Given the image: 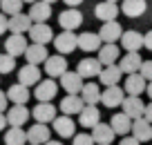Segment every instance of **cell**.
<instances>
[{
	"label": "cell",
	"instance_id": "cell-51",
	"mask_svg": "<svg viewBox=\"0 0 152 145\" xmlns=\"http://www.w3.org/2000/svg\"><path fill=\"white\" fill-rule=\"evenodd\" d=\"M105 2H114V5H116V2H119V0H105Z\"/></svg>",
	"mask_w": 152,
	"mask_h": 145
},
{
	"label": "cell",
	"instance_id": "cell-49",
	"mask_svg": "<svg viewBox=\"0 0 152 145\" xmlns=\"http://www.w3.org/2000/svg\"><path fill=\"white\" fill-rule=\"evenodd\" d=\"M23 2H27V5H34V2H38V0H23Z\"/></svg>",
	"mask_w": 152,
	"mask_h": 145
},
{
	"label": "cell",
	"instance_id": "cell-5",
	"mask_svg": "<svg viewBox=\"0 0 152 145\" xmlns=\"http://www.w3.org/2000/svg\"><path fill=\"white\" fill-rule=\"evenodd\" d=\"M67 71V58L61 56V54H54V56H49L47 60H45V74L49 76V78H61L63 74Z\"/></svg>",
	"mask_w": 152,
	"mask_h": 145
},
{
	"label": "cell",
	"instance_id": "cell-9",
	"mask_svg": "<svg viewBox=\"0 0 152 145\" xmlns=\"http://www.w3.org/2000/svg\"><path fill=\"white\" fill-rule=\"evenodd\" d=\"M116 65H119L121 74L132 76V74H139V71H141L143 60H141V56H139V52H132V54H123V58H119Z\"/></svg>",
	"mask_w": 152,
	"mask_h": 145
},
{
	"label": "cell",
	"instance_id": "cell-21",
	"mask_svg": "<svg viewBox=\"0 0 152 145\" xmlns=\"http://www.w3.org/2000/svg\"><path fill=\"white\" fill-rule=\"evenodd\" d=\"M121 45H123L125 54L139 52V49L143 47V34H141V31H134V29L123 31V36H121Z\"/></svg>",
	"mask_w": 152,
	"mask_h": 145
},
{
	"label": "cell",
	"instance_id": "cell-31",
	"mask_svg": "<svg viewBox=\"0 0 152 145\" xmlns=\"http://www.w3.org/2000/svg\"><path fill=\"white\" fill-rule=\"evenodd\" d=\"M29 96H31V94H29V87H25V85H20V83H14L7 89V98L14 105H27Z\"/></svg>",
	"mask_w": 152,
	"mask_h": 145
},
{
	"label": "cell",
	"instance_id": "cell-43",
	"mask_svg": "<svg viewBox=\"0 0 152 145\" xmlns=\"http://www.w3.org/2000/svg\"><path fill=\"white\" fill-rule=\"evenodd\" d=\"M119 145H141L139 143L137 138H132V136H123V138H121V143Z\"/></svg>",
	"mask_w": 152,
	"mask_h": 145
},
{
	"label": "cell",
	"instance_id": "cell-44",
	"mask_svg": "<svg viewBox=\"0 0 152 145\" xmlns=\"http://www.w3.org/2000/svg\"><path fill=\"white\" fill-rule=\"evenodd\" d=\"M143 118H145V121H148V123L152 125V101H150V103L145 105V114H143Z\"/></svg>",
	"mask_w": 152,
	"mask_h": 145
},
{
	"label": "cell",
	"instance_id": "cell-29",
	"mask_svg": "<svg viewBox=\"0 0 152 145\" xmlns=\"http://www.w3.org/2000/svg\"><path fill=\"white\" fill-rule=\"evenodd\" d=\"M31 18H29L27 14H18V16H11L9 18V31L11 34H20V36H25V34H29V29H31Z\"/></svg>",
	"mask_w": 152,
	"mask_h": 145
},
{
	"label": "cell",
	"instance_id": "cell-3",
	"mask_svg": "<svg viewBox=\"0 0 152 145\" xmlns=\"http://www.w3.org/2000/svg\"><path fill=\"white\" fill-rule=\"evenodd\" d=\"M56 92H58V85H56V80H52V78L40 80V83L34 87V96L38 98V103H52Z\"/></svg>",
	"mask_w": 152,
	"mask_h": 145
},
{
	"label": "cell",
	"instance_id": "cell-16",
	"mask_svg": "<svg viewBox=\"0 0 152 145\" xmlns=\"http://www.w3.org/2000/svg\"><path fill=\"white\" fill-rule=\"evenodd\" d=\"M56 112H58V109L54 107L52 103H38L36 107L31 109V116L36 118V123H40V125H47V123H54V118H56Z\"/></svg>",
	"mask_w": 152,
	"mask_h": 145
},
{
	"label": "cell",
	"instance_id": "cell-7",
	"mask_svg": "<svg viewBox=\"0 0 152 145\" xmlns=\"http://www.w3.org/2000/svg\"><path fill=\"white\" fill-rule=\"evenodd\" d=\"M27 47H29V42H27L25 36H20V34H11V36L5 40V54L18 58V56H25Z\"/></svg>",
	"mask_w": 152,
	"mask_h": 145
},
{
	"label": "cell",
	"instance_id": "cell-45",
	"mask_svg": "<svg viewBox=\"0 0 152 145\" xmlns=\"http://www.w3.org/2000/svg\"><path fill=\"white\" fill-rule=\"evenodd\" d=\"M67 5V9H78V5H83V0H63Z\"/></svg>",
	"mask_w": 152,
	"mask_h": 145
},
{
	"label": "cell",
	"instance_id": "cell-41",
	"mask_svg": "<svg viewBox=\"0 0 152 145\" xmlns=\"http://www.w3.org/2000/svg\"><path fill=\"white\" fill-rule=\"evenodd\" d=\"M7 29H9V18H7L5 14H0V36H2Z\"/></svg>",
	"mask_w": 152,
	"mask_h": 145
},
{
	"label": "cell",
	"instance_id": "cell-24",
	"mask_svg": "<svg viewBox=\"0 0 152 145\" xmlns=\"http://www.w3.org/2000/svg\"><path fill=\"white\" fill-rule=\"evenodd\" d=\"M83 78L76 71H65V74L61 76V87L65 89L67 94H81V89H83Z\"/></svg>",
	"mask_w": 152,
	"mask_h": 145
},
{
	"label": "cell",
	"instance_id": "cell-13",
	"mask_svg": "<svg viewBox=\"0 0 152 145\" xmlns=\"http://www.w3.org/2000/svg\"><path fill=\"white\" fill-rule=\"evenodd\" d=\"M78 123H81V127H85V130H94L101 123V109L96 107V105H85L83 112L78 114Z\"/></svg>",
	"mask_w": 152,
	"mask_h": 145
},
{
	"label": "cell",
	"instance_id": "cell-18",
	"mask_svg": "<svg viewBox=\"0 0 152 145\" xmlns=\"http://www.w3.org/2000/svg\"><path fill=\"white\" fill-rule=\"evenodd\" d=\"M29 18H31V23H47L49 18H52V5H47V2H43V0H38V2H34V5H29Z\"/></svg>",
	"mask_w": 152,
	"mask_h": 145
},
{
	"label": "cell",
	"instance_id": "cell-50",
	"mask_svg": "<svg viewBox=\"0 0 152 145\" xmlns=\"http://www.w3.org/2000/svg\"><path fill=\"white\" fill-rule=\"evenodd\" d=\"M43 2H47V5H54V2H56V0H43Z\"/></svg>",
	"mask_w": 152,
	"mask_h": 145
},
{
	"label": "cell",
	"instance_id": "cell-27",
	"mask_svg": "<svg viewBox=\"0 0 152 145\" xmlns=\"http://www.w3.org/2000/svg\"><path fill=\"white\" fill-rule=\"evenodd\" d=\"M99 63L103 67H110V65H116V60L121 58V49H119V45H103L99 49Z\"/></svg>",
	"mask_w": 152,
	"mask_h": 145
},
{
	"label": "cell",
	"instance_id": "cell-36",
	"mask_svg": "<svg viewBox=\"0 0 152 145\" xmlns=\"http://www.w3.org/2000/svg\"><path fill=\"white\" fill-rule=\"evenodd\" d=\"M23 0H2L0 2V7H2V14L5 16H18V14H23Z\"/></svg>",
	"mask_w": 152,
	"mask_h": 145
},
{
	"label": "cell",
	"instance_id": "cell-19",
	"mask_svg": "<svg viewBox=\"0 0 152 145\" xmlns=\"http://www.w3.org/2000/svg\"><path fill=\"white\" fill-rule=\"evenodd\" d=\"M49 127L47 125H40V123H36V125H31L27 130V143L29 145H45L47 141H52L49 138Z\"/></svg>",
	"mask_w": 152,
	"mask_h": 145
},
{
	"label": "cell",
	"instance_id": "cell-28",
	"mask_svg": "<svg viewBox=\"0 0 152 145\" xmlns=\"http://www.w3.org/2000/svg\"><path fill=\"white\" fill-rule=\"evenodd\" d=\"M148 87V80L143 78L141 74H132L125 78V94L128 96H141Z\"/></svg>",
	"mask_w": 152,
	"mask_h": 145
},
{
	"label": "cell",
	"instance_id": "cell-47",
	"mask_svg": "<svg viewBox=\"0 0 152 145\" xmlns=\"http://www.w3.org/2000/svg\"><path fill=\"white\" fill-rule=\"evenodd\" d=\"M145 94L150 96V101H152V83H148V87H145Z\"/></svg>",
	"mask_w": 152,
	"mask_h": 145
},
{
	"label": "cell",
	"instance_id": "cell-4",
	"mask_svg": "<svg viewBox=\"0 0 152 145\" xmlns=\"http://www.w3.org/2000/svg\"><path fill=\"white\" fill-rule=\"evenodd\" d=\"M121 107H123V114L128 118H132V121L143 118V114H145V103L141 101V96H125Z\"/></svg>",
	"mask_w": 152,
	"mask_h": 145
},
{
	"label": "cell",
	"instance_id": "cell-11",
	"mask_svg": "<svg viewBox=\"0 0 152 145\" xmlns=\"http://www.w3.org/2000/svg\"><path fill=\"white\" fill-rule=\"evenodd\" d=\"M99 36L103 40V45H116V40H121V36H123V29H121V25L116 20L114 23H103Z\"/></svg>",
	"mask_w": 152,
	"mask_h": 145
},
{
	"label": "cell",
	"instance_id": "cell-40",
	"mask_svg": "<svg viewBox=\"0 0 152 145\" xmlns=\"http://www.w3.org/2000/svg\"><path fill=\"white\" fill-rule=\"evenodd\" d=\"M7 103H9V98H7V92H2V89H0V114L7 112Z\"/></svg>",
	"mask_w": 152,
	"mask_h": 145
},
{
	"label": "cell",
	"instance_id": "cell-15",
	"mask_svg": "<svg viewBox=\"0 0 152 145\" xmlns=\"http://www.w3.org/2000/svg\"><path fill=\"white\" fill-rule=\"evenodd\" d=\"M125 101L123 96V89L116 85V87H105V92H101V103L105 105V107L114 109V107H121Z\"/></svg>",
	"mask_w": 152,
	"mask_h": 145
},
{
	"label": "cell",
	"instance_id": "cell-22",
	"mask_svg": "<svg viewBox=\"0 0 152 145\" xmlns=\"http://www.w3.org/2000/svg\"><path fill=\"white\" fill-rule=\"evenodd\" d=\"M18 83L25 87H31V85L40 83V69L36 65H23L18 69Z\"/></svg>",
	"mask_w": 152,
	"mask_h": 145
},
{
	"label": "cell",
	"instance_id": "cell-39",
	"mask_svg": "<svg viewBox=\"0 0 152 145\" xmlns=\"http://www.w3.org/2000/svg\"><path fill=\"white\" fill-rule=\"evenodd\" d=\"M139 74H141L143 78L148 80V83H152V60H143L141 71H139Z\"/></svg>",
	"mask_w": 152,
	"mask_h": 145
},
{
	"label": "cell",
	"instance_id": "cell-48",
	"mask_svg": "<svg viewBox=\"0 0 152 145\" xmlns=\"http://www.w3.org/2000/svg\"><path fill=\"white\" fill-rule=\"evenodd\" d=\"M45 145H63V143H61V141H47Z\"/></svg>",
	"mask_w": 152,
	"mask_h": 145
},
{
	"label": "cell",
	"instance_id": "cell-25",
	"mask_svg": "<svg viewBox=\"0 0 152 145\" xmlns=\"http://www.w3.org/2000/svg\"><path fill=\"white\" fill-rule=\"evenodd\" d=\"M25 58H27V65H40V63H45L49 58V52H47V47L45 45H29L27 47V52H25Z\"/></svg>",
	"mask_w": 152,
	"mask_h": 145
},
{
	"label": "cell",
	"instance_id": "cell-38",
	"mask_svg": "<svg viewBox=\"0 0 152 145\" xmlns=\"http://www.w3.org/2000/svg\"><path fill=\"white\" fill-rule=\"evenodd\" d=\"M72 145H96V143H94V138H92V134L81 132V134H76L74 138H72Z\"/></svg>",
	"mask_w": 152,
	"mask_h": 145
},
{
	"label": "cell",
	"instance_id": "cell-46",
	"mask_svg": "<svg viewBox=\"0 0 152 145\" xmlns=\"http://www.w3.org/2000/svg\"><path fill=\"white\" fill-rule=\"evenodd\" d=\"M7 125H9V123H7V116H5V114H0V132L5 130Z\"/></svg>",
	"mask_w": 152,
	"mask_h": 145
},
{
	"label": "cell",
	"instance_id": "cell-26",
	"mask_svg": "<svg viewBox=\"0 0 152 145\" xmlns=\"http://www.w3.org/2000/svg\"><path fill=\"white\" fill-rule=\"evenodd\" d=\"M132 138H137L139 143H145V141H152V125L145 121V118H137L132 121Z\"/></svg>",
	"mask_w": 152,
	"mask_h": 145
},
{
	"label": "cell",
	"instance_id": "cell-1",
	"mask_svg": "<svg viewBox=\"0 0 152 145\" xmlns=\"http://www.w3.org/2000/svg\"><path fill=\"white\" fill-rule=\"evenodd\" d=\"M54 47H56V52L61 56L65 54H72L78 47V36L74 31H61L58 36H54Z\"/></svg>",
	"mask_w": 152,
	"mask_h": 145
},
{
	"label": "cell",
	"instance_id": "cell-52",
	"mask_svg": "<svg viewBox=\"0 0 152 145\" xmlns=\"http://www.w3.org/2000/svg\"><path fill=\"white\" fill-rule=\"evenodd\" d=\"M0 2H2V0H0Z\"/></svg>",
	"mask_w": 152,
	"mask_h": 145
},
{
	"label": "cell",
	"instance_id": "cell-23",
	"mask_svg": "<svg viewBox=\"0 0 152 145\" xmlns=\"http://www.w3.org/2000/svg\"><path fill=\"white\" fill-rule=\"evenodd\" d=\"M114 136L116 134H114V130H112L110 123H99V125L92 130V138H94L96 145H112Z\"/></svg>",
	"mask_w": 152,
	"mask_h": 145
},
{
	"label": "cell",
	"instance_id": "cell-14",
	"mask_svg": "<svg viewBox=\"0 0 152 145\" xmlns=\"http://www.w3.org/2000/svg\"><path fill=\"white\" fill-rule=\"evenodd\" d=\"M119 5H114V2H105V0H101L99 5L94 7V16L101 20V23H114L116 20V16H119Z\"/></svg>",
	"mask_w": 152,
	"mask_h": 145
},
{
	"label": "cell",
	"instance_id": "cell-37",
	"mask_svg": "<svg viewBox=\"0 0 152 145\" xmlns=\"http://www.w3.org/2000/svg\"><path fill=\"white\" fill-rule=\"evenodd\" d=\"M16 69V58L9 54H0V74H9Z\"/></svg>",
	"mask_w": 152,
	"mask_h": 145
},
{
	"label": "cell",
	"instance_id": "cell-33",
	"mask_svg": "<svg viewBox=\"0 0 152 145\" xmlns=\"http://www.w3.org/2000/svg\"><path fill=\"white\" fill-rule=\"evenodd\" d=\"M110 125H112L114 134H121V138H123V136H128L130 132H132V118H128L123 112H119V114H114V116H112Z\"/></svg>",
	"mask_w": 152,
	"mask_h": 145
},
{
	"label": "cell",
	"instance_id": "cell-8",
	"mask_svg": "<svg viewBox=\"0 0 152 145\" xmlns=\"http://www.w3.org/2000/svg\"><path fill=\"white\" fill-rule=\"evenodd\" d=\"M5 116L11 127H23L29 121V116H31V109H27V105H11Z\"/></svg>",
	"mask_w": 152,
	"mask_h": 145
},
{
	"label": "cell",
	"instance_id": "cell-20",
	"mask_svg": "<svg viewBox=\"0 0 152 145\" xmlns=\"http://www.w3.org/2000/svg\"><path fill=\"white\" fill-rule=\"evenodd\" d=\"M103 47V40H101L99 34L94 31H85L78 36V49H83L85 54H92V52H99Z\"/></svg>",
	"mask_w": 152,
	"mask_h": 145
},
{
	"label": "cell",
	"instance_id": "cell-17",
	"mask_svg": "<svg viewBox=\"0 0 152 145\" xmlns=\"http://www.w3.org/2000/svg\"><path fill=\"white\" fill-rule=\"evenodd\" d=\"M101 69H103V65L99 63V58H83L81 63H78V69H76V74L81 76L83 80H90V78H94V76H99L101 74Z\"/></svg>",
	"mask_w": 152,
	"mask_h": 145
},
{
	"label": "cell",
	"instance_id": "cell-32",
	"mask_svg": "<svg viewBox=\"0 0 152 145\" xmlns=\"http://www.w3.org/2000/svg\"><path fill=\"white\" fill-rule=\"evenodd\" d=\"M81 98H83V103H85V105L101 103V87H99V83L87 80V83L83 85V89H81Z\"/></svg>",
	"mask_w": 152,
	"mask_h": 145
},
{
	"label": "cell",
	"instance_id": "cell-35",
	"mask_svg": "<svg viewBox=\"0 0 152 145\" xmlns=\"http://www.w3.org/2000/svg\"><path fill=\"white\" fill-rule=\"evenodd\" d=\"M27 143V132L23 127H11L5 134V145H25Z\"/></svg>",
	"mask_w": 152,
	"mask_h": 145
},
{
	"label": "cell",
	"instance_id": "cell-30",
	"mask_svg": "<svg viewBox=\"0 0 152 145\" xmlns=\"http://www.w3.org/2000/svg\"><path fill=\"white\" fill-rule=\"evenodd\" d=\"M121 69H119V65H110V67H103L101 69V74H99V80H101V85H105V87H116L119 85V80H121Z\"/></svg>",
	"mask_w": 152,
	"mask_h": 145
},
{
	"label": "cell",
	"instance_id": "cell-34",
	"mask_svg": "<svg viewBox=\"0 0 152 145\" xmlns=\"http://www.w3.org/2000/svg\"><path fill=\"white\" fill-rule=\"evenodd\" d=\"M145 9H148L145 0H123V7H121V11L128 18H139V16L145 14Z\"/></svg>",
	"mask_w": 152,
	"mask_h": 145
},
{
	"label": "cell",
	"instance_id": "cell-12",
	"mask_svg": "<svg viewBox=\"0 0 152 145\" xmlns=\"http://www.w3.org/2000/svg\"><path fill=\"white\" fill-rule=\"evenodd\" d=\"M52 127L61 138H74L76 136V125H74V121H72V116H63V114L56 116L54 123H52Z\"/></svg>",
	"mask_w": 152,
	"mask_h": 145
},
{
	"label": "cell",
	"instance_id": "cell-2",
	"mask_svg": "<svg viewBox=\"0 0 152 145\" xmlns=\"http://www.w3.org/2000/svg\"><path fill=\"white\" fill-rule=\"evenodd\" d=\"M29 40H31L34 45H45V47H47V42L54 40L52 27H49L47 23H36V25H31V29H29Z\"/></svg>",
	"mask_w": 152,
	"mask_h": 145
},
{
	"label": "cell",
	"instance_id": "cell-10",
	"mask_svg": "<svg viewBox=\"0 0 152 145\" xmlns=\"http://www.w3.org/2000/svg\"><path fill=\"white\" fill-rule=\"evenodd\" d=\"M83 107H85V103H83L81 94H67L65 98L61 101V105H58V109L63 112V116H72V114H81Z\"/></svg>",
	"mask_w": 152,
	"mask_h": 145
},
{
	"label": "cell",
	"instance_id": "cell-42",
	"mask_svg": "<svg viewBox=\"0 0 152 145\" xmlns=\"http://www.w3.org/2000/svg\"><path fill=\"white\" fill-rule=\"evenodd\" d=\"M143 47L152 52V29H150L148 34H143Z\"/></svg>",
	"mask_w": 152,
	"mask_h": 145
},
{
	"label": "cell",
	"instance_id": "cell-6",
	"mask_svg": "<svg viewBox=\"0 0 152 145\" xmlns=\"http://www.w3.org/2000/svg\"><path fill=\"white\" fill-rule=\"evenodd\" d=\"M83 23V14L78 9H65L58 14V25L63 27V31H74Z\"/></svg>",
	"mask_w": 152,
	"mask_h": 145
}]
</instances>
